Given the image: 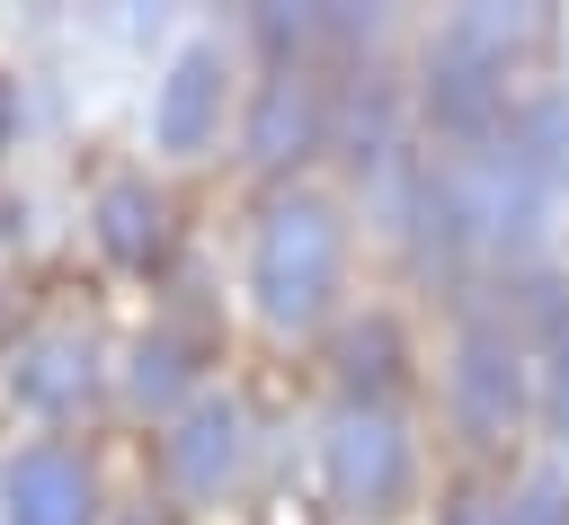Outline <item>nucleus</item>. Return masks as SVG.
Listing matches in <instances>:
<instances>
[{"instance_id":"f257e3e1","label":"nucleus","mask_w":569,"mask_h":525,"mask_svg":"<svg viewBox=\"0 0 569 525\" xmlns=\"http://www.w3.org/2000/svg\"><path fill=\"white\" fill-rule=\"evenodd\" d=\"M258 285H267V303L284 320H311L329 303V285H338V214L329 205H284L267 249H258Z\"/></svg>"},{"instance_id":"f03ea898","label":"nucleus","mask_w":569,"mask_h":525,"mask_svg":"<svg viewBox=\"0 0 569 525\" xmlns=\"http://www.w3.org/2000/svg\"><path fill=\"white\" fill-rule=\"evenodd\" d=\"M453 409H462L471 436H498L516 418V347L498 329H471L453 347Z\"/></svg>"},{"instance_id":"7ed1b4c3","label":"nucleus","mask_w":569,"mask_h":525,"mask_svg":"<svg viewBox=\"0 0 569 525\" xmlns=\"http://www.w3.org/2000/svg\"><path fill=\"white\" fill-rule=\"evenodd\" d=\"M338 481H347V498H365L373 516L409 489V445H400V427L391 418H347L338 427Z\"/></svg>"}]
</instances>
